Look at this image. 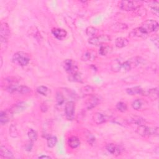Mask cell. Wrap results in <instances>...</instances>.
I'll list each match as a JSON object with an SVG mask.
<instances>
[{
  "label": "cell",
  "instance_id": "4fadbf2b",
  "mask_svg": "<svg viewBox=\"0 0 159 159\" xmlns=\"http://www.w3.org/2000/svg\"><path fill=\"white\" fill-rule=\"evenodd\" d=\"M106 148L109 153H110L111 154L114 155H120L121 152H122L121 148L119 146H117L116 144L112 143H108L106 145Z\"/></svg>",
  "mask_w": 159,
  "mask_h": 159
},
{
  "label": "cell",
  "instance_id": "1f68e13d",
  "mask_svg": "<svg viewBox=\"0 0 159 159\" xmlns=\"http://www.w3.org/2000/svg\"><path fill=\"white\" fill-rule=\"evenodd\" d=\"M27 136H28L29 140L33 143L34 142H35L37 139V133L35 130H34L32 129H30L29 130V132L27 133Z\"/></svg>",
  "mask_w": 159,
  "mask_h": 159
},
{
  "label": "cell",
  "instance_id": "74e56055",
  "mask_svg": "<svg viewBox=\"0 0 159 159\" xmlns=\"http://www.w3.org/2000/svg\"><path fill=\"white\" fill-rule=\"evenodd\" d=\"M9 134L12 137H16L17 136V132L16 129H15V126L12 125L9 128Z\"/></svg>",
  "mask_w": 159,
  "mask_h": 159
},
{
  "label": "cell",
  "instance_id": "d6a6232c",
  "mask_svg": "<svg viewBox=\"0 0 159 159\" xmlns=\"http://www.w3.org/2000/svg\"><path fill=\"white\" fill-rule=\"evenodd\" d=\"M116 109L120 112H124L127 110V106L125 102L120 101L117 103Z\"/></svg>",
  "mask_w": 159,
  "mask_h": 159
},
{
  "label": "cell",
  "instance_id": "30bf717a",
  "mask_svg": "<svg viewBox=\"0 0 159 159\" xmlns=\"http://www.w3.org/2000/svg\"><path fill=\"white\" fill-rule=\"evenodd\" d=\"M100 97L98 95L92 94L86 101V107L88 110H91L96 107L101 102Z\"/></svg>",
  "mask_w": 159,
  "mask_h": 159
},
{
  "label": "cell",
  "instance_id": "ba28073f",
  "mask_svg": "<svg viewBox=\"0 0 159 159\" xmlns=\"http://www.w3.org/2000/svg\"><path fill=\"white\" fill-rule=\"evenodd\" d=\"M111 37L106 34H102L101 35L91 37L88 40V42L93 45H102V44L111 41Z\"/></svg>",
  "mask_w": 159,
  "mask_h": 159
},
{
  "label": "cell",
  "instance_id": "ab89813d",
  "mask_svg": "<svg viewBox=\"0 0 159 159\" xmlns=\"http://www.w3.org/2000/svg\"><path fill=\"white\" fill-rule=\"evenodd\" d=\"M39 158H51V157L48 155H41L39 157Z\"/></svg>",
  "mask_w": 159,
  "mask_h": 159
},
{
  "label": "cell",
  "instance_id": "9a60e30c",
  "mask_svg": "<svg viewBox=\"0 0 159 159\" xmlns=\"http://www.w3.org/2000/svg\"><path fill=\"white\" fill-rule=\"evenodd\" d=\"M93 120L97 124H102L107 121V117L105 114L98 112L93 114Z\"/></svg>",
  "mask_w": 159,
  "mask_h": 159
},
{
  "label": "cell",
  "instance_id": "8992f818",
  "mask_svg": "<svg viewBox=\"0 0 159 159\" xmlns=\"http://www.w3.org/2000/svg\"><path fill=\"white\" fill-rule=\"evenodd\" d=\"M64 70L69 75H72L78 72V66L76 61L72 59H66L63 63Z\"/></svg>",
  "mask_w": 159,
  "mask_h": 159
},
{
  "label": "cell",
  "instance_id": "f546056e",
  "mask_svg": "<svg viewBox=\"0 0 159 159\" xmlns=\"http://www.w3.org/2000/svg\"><path fill=\"white\" fill-rule=\"evenodd\" d=\"M111 51H112V48L110 46L102 45L99 48V53L102 56H104L108 54L109 53H110Z\"/></svg>",
  "mask_w": 159,
  "mask_h": 159
},
{
  "label": "cell",
  "instance_id": "60d3db41",
  "mask_svg": "<svg viewBox=\"0 0 159 159\" xmlns=\"http://www.w3.org/2000/svg\"><path fill=\"white\" fill-rule=\"evenodd\" d=\"M1 66H2V58L1 57Z\"/></svg>",
  "mask_w": 159,
  "mask_h": 159
},
{
  "label": "cell",
  "instance_id": "f35d334b",
  "mask_svg": "<svg viewBox=\"0 0 159 159\" xmlns=\"http://www.w3.org/2000/svg\"><path fill=\"white\" fill-rule=\"evenodd\" d=\"M32 146H33V142H30V141L29 140V143H28L27 144V145H26V150H27V151H30L31 149H32Z\"/></svg>",
  "mask_w": 159,
  "mask_h": 159
},
{
  "label": "cell",
  "instance_id": "4dcf8cb0",
  "mask_svg": "<svg viewBox=\"0 0 159 159\" xmlns=\"http://www.w3.org/2000/svg\"><path fill=\"white\" fill-rule=\"evenodd\" d=\"M98 33V29L93 26H89L86 29V34L91 37L96 36Z\"/></svg>",
  "mask_w": 159,
  "mask_h": 159
},
{
  "label": "cell",
  "instance_id": "83f0119b",
  "mask_svg": "<svg viewBox=\"0 0 159 159\" xmlns=\"http://www.w3.org/2000/svg\"><path fill=\"white\" fill-rule=\"evenodd\" d=\"M57 143V138L54 135H48L47 137V144L48 147L53 148Z\"/></svg>",
  "mask_w": 159,
  "mask_h": 159
},
{
  "label": "cell",
  "instance_id": "4316f807",
  "mask_svg": "<svg viewBox=\"0 0 159 159\" xmlns=\"http://www.w3.org/2000/svg\"><path fill=\"white\" fill-rule=\"evenodd\" d=\"M80 91H81V94L84 96H91V95L93 94V93L94 92V88L93 87H92L91 86L86 85V86H83L81 88Z\"/></svg>",
  "mask_w": 159,
  "mask_h": 159
},
{
  "label": "cell",
  "instance_id": "9c48e42d",
  "mask_svg": "<svg viewBox=\"0 0 159 159\" xmlns=\"http://www.w3.org/2000/svg\"><path fill=\"white\" fill-rule=\"evenodd\" d=\"M75 112V104L73 101H68L66 103L65 106V114L66 118L71 120L73 119Z\"/></svg>",
  "mask_w": 159,
  "mask_h": 159
},
{
  "label": "cell",
  "instance_id": "7402d4cb",
  "mask_svg": "<svg viewBox=\"0 0 159 159\" xmlns=\"http://www.w3.org/2000/svg\"><path fill=\"white\" fill-rule=\"evenodd\" d=\"M0 155L6 158H12L14 157L12 152L6 147L1 145L0 147Z\"/></svg>",
  "mask_w": 159,
  "mask_h": 159
},
{
  "label": "cell",
  "instance_id": "ac0fdd59",
  "mask_svg": "<svg viewBox=\"0 0 159 159\" xmlns=\"http://www.w3.org/2000/svg\"><path fill=\"white\" fill-rule=\"evenodd\" d=\"M127 123H131V124H134L137 125H144L146 123V121L145 119L142 118V117L140 116H132L129 118V119L126 120Z\"/></svg>",
  "mask_w": 159,
  "mask_h": 159
},
{
  "label": "cell",
  "instance_id": "52a82bcc",
  "mask_svg": "<svg viewBox=\"0 0 159 159\" xmlns=\"http://www.w3.org/2000/svg\"><path fill=\"white\" fill-rule=\"evenodd\" d=\"M11 31L9 25L6 22H2L0 28V36L1 45H6L10 37Z\"/></svg>",
  "mask_w": 159,
  "mask_h": 159
},
{
  "label": "cell",
  "instance_id": "d4e9b609",
  "mask_svg": "<svg viewBox=\"0 0 159 159\" xmlns=\"http://www.w3.org/2000/svg\"><path fill=\"white\" fill-rule=\"evenodd\" d=\"M129 40L124 37H117L115 40V45L117 48H123L129 44Z\"/></svg>",
  "mask_w": 159,
  "mask_h": 159
},
{
  "label": "cell",
  "instance_id": "5b68a950",
  "mask_svg": "<svg viewBox=\"0 0 159 159\" xmlns=\"http://www.w3.org/2000/svg\"><path fill=\"white\" fill-rule=\"evenodd\" d=\"M6 90L10 93H18L20 94H27L30 92L31 89L27 86L25 85H17L16 83L9 84L6 86Z\"/></svg>",
  "mask_w": 159,
  "mask_h": 159
},
{
  "label": "cell",
  "instance_id": "7a4b0ae2",
  "mask_svg": "<svg viewBox=\"0 0 159 159\" xmlns=\"http://www.w3.org/2000/svg\"><path fill=\"white\" fill-rule=\"evenodd\" d=\"M136 132L140 136L143 137L158 136V127H150L144 125H138Z\"/></svg>",
  "mask_w": 159,
  "mask_h": 159
},
{
  "label": "cell",
  "instance_id": "836d02e7",
  "mask_svg": "<svg viewBox=\"0 0 159 159\" xmlns=\"http://www.w3.org/2000/svg\"><path fill=\"white\" fill-rule=\"evenodd\" d=\"M37 91L40 94H42L43 96H47L49 92V89L47 86L41 85L37 88Z\"/></svg>",
  "mask_w": 159,
  "mask_h": 159
},
{
  "label": "cell",
  "instance_id": "2e32d148",
  "mask_svg": "<svg viewBox=\"0 0 159 159\" xmlns=\"http://www.w3.org/2000/svg\"><path fill=\"white\" fill-rule=\"evenodd\" d=\"M27 108V104L25 102H19L14 104L11 108L10 110L12 112L13 114L19 113L24 111Z\"/></svg>",
  "mask_w": 159,
  "mask_h": 159
},
{
  "label": "cell",
  "instance_id": "603a6c76",
  "mask_svg": "<svg viewBox=\"0 0 159 159\" xmlns=\"http://www.w3.org/2000/svg\"><path fill=\"white\" fill-rule=\"evenodd\" d=\"M145 104H147L145 101H143L142 99H135L132 103V107L136 111H139L142 109L143 106H145Z\"/></svg>",
  "mask_w": 159,
  "mask_h": 159
},
{
  "label": "cell",
  "instance_id": "ffe728a7",
  "mask_svg": "<svg viewBox=\"0 0 159 159\" xmlns=\"http://www.w3.org/2000/svg\"><path fill=\"white\" fill-rule=\"evenodd\" d=\"M150 98L152 100H157L158 97V88H152L147 91L145 90L144 95Z\"/></svg>",
  "mask_w": 159,
  "mask_h": 159
},
{
  "label": "cell",
  "instance_id": "cb8c5ba5",
  "mask_svg": "<svg viewBox=\"0 0 159 159\" xmlns=\"http://www.w3.org/2000/svg\"><path fill=\"white\" fill-rule=\"evenodd\" d=\"M68 144L71 148H76L80 145V139L76 136H71L68 140Z\"/></svg>",
  "mask_w": 159,
  "mask_h": 159
},
{
  "label": "cell",
  "instance_id": "f1b7e54d",
  "mask_svg": "<svg viewBox=\"0 0 159 159\" xmlns=\"http://www.w3.org/2000/svg\"><path fill=\"white\" fill-rule=\"evenodd\" d=\"M68 80L72 82H82V76L81 75L77 72L76 73L72 74V75H70L68 76Z\"/></svg>",
  "mask_w": 159,
  "mask_h": 159
},
{
  "label": "cell",
  "instance_id": "8fae6325",
  "mask_svg": "<svg viewBox=\"0 0 159 159\" xmlns=\"http://www.w3.org/2000/svg\"><path fill=\"white\" fill-rule=\"evenodd\" d=\"M12 112L9 109L1 111L0 112V124L2 125L7 124L13 116Z\"/></svg>",
  "mask_w": 159,
  "mask_h": 159
},
{
  "label": "cell",
  "instance_id": "e0dca14e",
  "mask_svg": "<svg viewBox=\"0 0 159 159\" xmlns=\"http://www.w3.org/2000/svg\"><path fill=\"white\" fill-rule=\"evenodd\" d=\"M145 90L140 86H134L126 89V93L129 95H144Z\"/></svg>",
  "mask_w": 159,
  "mask_h": 159
},
{
  "label": "cell",
  "instance_id": "277c9868",
  "mask_svg": "<svg viewBox=\"0 0 159 159\" xmlns=\"http://www.w3.org/2000/svg\"><path fill=\"white\" fill-rule=\"evenodd\" d=\"M140 6V2L136 1H121L119 2V7L125 11H134Z\"/></svg>",
  "mask_w": 159,
  "mask_h": 159
},
{
  "label": "cell",
  "instance_id": "44dd1931",
  "mask_svg": "<svg viewBox=\"0 0 159 159\" xmlns=\"http://www.w3.org/2000/svg\"><path fill=\"white\" fill-rule=\"evenodd\" d=\"M123 61L120 59H115L111 65V69L114 72H119L121 71Z\"/></svg>",
  "mask_w": 159,
  "mask_h": 159
},
{
  "label": "cell",
  "instance_id": "d6986e66",
  "mask_svg": "<svg viewBox=\"0 0 159 159\" xmlns=\"http://www.w3.org/2000/svg\"><path fill=\"white\" fill-rule=\"evenodd\" d=\"M131 69L135 68L142 64L143 61V59L140 57H134L127 60Z\"/></svg>",
  "mask_w": 159,
  "mask_h": 159
},
{
  "label": "cell",
  "instance_id": "8d00e7d4",
  "mask_svg": "<svg viewBox=\"0 0 159 159\" xmlns=\"http://www.w3.org/2000/svg\"><path fill=\"white\" fill-rule=\"evenodd\" d=\"M56 101L58 105H61L65 102V98L61 92H57L56 93Z\"/></svg>",
  "mask_w": 159,
  "mask_h": 159
},
{
  "label": "cell",
  "instance_id": "484cf974",
  "mask_svg": "<svg viewBox=\"0 0 159 159\" xmlns=\"http://www.w3.org/2000/svg\"><path fill=\"white\" fill-rule=\"evenodd\" d=\"M127 29V25L125 24L120 23V22L116 23L112 25L111 27V29L114 32L122 31V30H125Z\"/></svg>",
  "mask_w": 159,
  "mask_h": 159
},
{
  "label": "cell",
  "instance_id": "7c38bea8",
  "mask_svg": "<svg viewBox=\"0 0 159 159\" xmlns=\"http://www.w3.org/2000/svg\"><path fill=\"white\" fill-rule=\"evenodd\" d=\"M53 35L58 40H61L64 39L67 35V32L61 28H53L51 30Z\"/></svg>",
  "mask_w": 159,
  "mask_h": 159
},
{
  "label": "cell",
  "instance_id": "e575fe53",
  "mask_svg": "<svg viewBox=\"0 0 159 159\" xmlns=\"http://www.w3.org/2000/svg\"><path fill=\"white\" fill-rule=\"evenodd\" d=\"M152 4L150 5L152 12L154 15L158 16V1H153V2H152Z\"/></svg>",
  "mask_w": 159,
  "mask_h": 159
},
{
  "label": "cell",
  "instance_id": "6da1fadb",
  "mask_svg": "<svg viewBox=\"0 0 159 159\" xmlns=\"http://www.w3.org/2000/svg\"><path fill=\"white\" fill-rule=\"evenodd\" d=\"M158 27V23L156 20L148 19L144 21L140 26L138 27V28L146 38L149 34L157 31Z\"/></svg>",
  "mask_w": 159,
  "mask_h": 159
},
{
  "label": "cell",
  "instance_id": "3957f363",
  "mask_svg": "<svg viewBox=\"0 0 159 159\" xmlns=\"http://www.w3.org/2000/svg\"><path fill=\"white\" fill-rule=\"evenodd\" d=\"M30 61V57L29 53L24 52H17L12 57V61L20 66H27Z\"/></svg>",
  "mask_w": 159,
  "mask_h": 159
},
{
  "label": "cell",
  "instance_id": "5bb4252c",
  "mask_svg": "<svg viewBox=\"0 0 159 159\" xmlns=\"http://www.w3.org/2000/svg\"><path fill=\"white\" fill-rule=\"evenodd\" d=\"M97 57V54L94 50H87L84 53H83L81 56V60L84 61H93L96 59Z\"/></svg>",
  "mask_w": 159,
  "mask_h": 159
},
{
  "label": "cell",
  "instance_id": "d590c367",
  "mask_svg": "<svg viewBox=\"0 0 159 159\" xmlns=\"http://www.w3.org/2000/svg\"><path fill=\"white\" fill-rule=\"evenodd\" d=\"M85 136L86 138V140L89 144L93 145L95 143L96 138L91 133H90L89 132H87V133L85 134Z\"/></svg>",
  "mask_w": 159,
  "mask_h": 159
}]
</instances>
